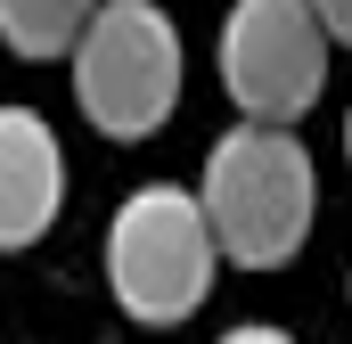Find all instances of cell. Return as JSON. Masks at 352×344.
<instances>
[{
  "label": "cell",
  "instance_id": "cell-1",
  "mask_svg": "<svg viewBox=\"0 0 352 344\" xmlns=\"http://www.w3.org/2000/svg\"><path fill=\"white\" fill-rule=\"evenodd\" d=\"M205 222L230 270H287L320 222V164L287 123H230L197 172Z\"/></svg>",
  "mask_w": 352,
  "mask_h": 344
},
{
  "label": "cell",
  "instance_id": "cell-2",
  "mask_svg": "<svg viewBox=\"0 0 352 344\" xmlns=\"http://www.w3.org/2000/svg\"><path fill=\"white\" fill-rule=\"evenodd\" d=\"M221 270V238L205 222V197L180 180H148L107 222V287L140 328H180Z\"/></svg>",
  "mask_w": 352,
  "mask_h": 344
},
{
  "label": "cell",
  "instance_id": "cell-3",
  "mask_svg": "<svg viewBox=\"0 0 352 344\" xmlns=\"http://www.w3.org/2000/svg\"><path fill=\"white\" fill-rule=\"evenodd\" d=\"M66 74H74V107L90 115V131L156 140L180 107V83H188V50H180L173 8H156V0H98L90 33L66 58Z\"/></svg>",
  "mask_w": 352,
  "mask_h": 344
},
{
  "label": "cell",
  "instance_id": "cell-4",
  "mask_svg": "<svg viewBox=\"0 0 352 344\" xmlns=\"http://www.w3.org/2000/svg\"><path fill=\"white\" fill-rule=\"evenodd\" d=\"M328 58H336V33L320 25L311 0H230L221 41H213L230 107L246 123H287V131L320 107Z\"/></svg>",
  "mask_w": 352,
  "mask_h": 344
},
{
  "label": "cell",
  "instance_id": "cell-5",
  "mask_svg": "<svg viewBox=\"0 0 352 344\" xmlns=\"http://www.w3.org/2000/svg\"><path fill=\"white\" fill-rule=\"evenodd\" d=\"M66 213V148L33 107H0V255H25Z\"/></svg>",
  "mask_w": 352,
  "mask_h": 344
},
{
  "label": "cell",
  "instance_id": "cell-6",
  "mask_svg": "<svg viewBox=\"0 0 352 344\" xmlns=\"http://www.w3.org/2000/svg\"><path fill=\"white\" fill-rule=\"evenodd\" d=\"M98 0H0V41L16 58H74Z\"/></svg>",
  "mask_w": 352,
  "mask_h": 344
},
{
  "label": "cell",
  "instance_id": "cell-7",
  "mask_svg": "<svg viewBox=\"0 0 352 344\" xmlns=\"http://www.w3.org/2000/svg\"><path fill=\"white\" fill-rule=\"evenodd\" d=\"M221 344H295V336L270 328V320H238V328H221Z\"/></svg>",
  "mask_w": 352,
  "mask_h": 344
},
{
  "label": "cell",
  "instance_id": "cell-8",
  "mask_svg": "<svg viewBox=\"0 0 352 344\" xmlns=\"http://www.w3.org/2000/svg\"><path fill=\"white\" fill-rule=\"evenodd\" d=\"M311 8H320V25H328L336 41H352V0H311Z\"/></svg>",
  "mask_w": 352,
  "mask_h": 344
},
{
  "label": "cell",
  "instance_id": "cell-9",
  "mask_svg": "<svg viewBox=\"0 0 352 344\" xmlns=\"http://www.w3.org/2000/svg\"><path fill=\"white\" fill-rule=\"evenodd\" d=\"M344 156H352V115H344Z\"/></svg>",
  "mask_w": 352,
  "mask_h": 344
}]
</instances>
